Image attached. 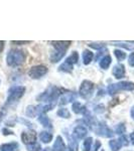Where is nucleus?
Instances as JSON below:
<instances>
[{
    "instance_id": "34",
    "label": "nucleus",
    "mask_w": 134,
    "mask_h": 151,
    "mask_svg": "<svg viewBox=\"0 0 134 151\" xmlns=\"http://www.w3.org/2000/svg\"><path fill=\"white\" fill-rule=\"evenodd\" d=\"M3 47H4V41H0V52L3 50Z\"/></svg>"
},
{
    "instance_id": "17",
    "label": "nucleus",
    "mask_w": 134,
    "mask_h": 151,
    "mask_svg": "<svg viewBox=\"0 0 134 151\" xmlns=\"http://www.w3.org/2000/svg\"><path fill=\"white\" fill-rule=\"evenodd\" d=\"M93 58H94V53L90 52V50H85L83 52V60H84L85 65H89L93 60Z\"/></svg>"
},
{
    "instance_id": "30",
    "label": "nucleus",
    "mask_w": 134,
    "mask_h": 151,
    "mask_svg": "<svg viewBox=\"0 0 134 151\" xmlns=\"http://www.w3.org/2000/svg\"><path fill=\"white\" fill-rule=\"evenodd\" d=\"M89 47L95 48V50H101L104 47V45H99V43H90Z\"/></svg>"
},
{
    "instance_id": "38",
    "label": "nucleus",
    "mask_w": 134,
    "mask_h": 151,
    "mask_svg": "<svg viewBox=\"0 0 134 151\" xmlns=\"http://www.w3.org/2000/svg\"><path fill=\"white\" fill-rule=\"evenodd\" d=\"M43 151H50V150H48V148H45V149L43 150Z\"/></svg>"
},
{
    "instance_id": "5",
    "label": "nucleus",
    "mask_w": 134,
    "mask_h": 151,
    "mask_svg": "<svg viewBox=\"0 0 134 151\" xmlns=\"http://www.w3.org/2000/svg\"><path fill=\"white\" fill-rule=\"evenodd\" d=\"M94 91V84L90 81H84L82 83L81 87H80L79 94L82 98L84 99H89L90 97L93 95Z\"/></svg>"
},
{
    "instance_id": "14",
    "label": "nucleus",
    "mask_w": 134,
    "mask_h": 151,
    "mask_svg": "<svg viewBox=\"0 0 134 151\" xmlns=\"http://www.w3.org/2000/svg\"><path fill=\"white\" fill-rule=\"evenodd\" d=\"M18 147L19 146L16 142H11V143H6V144L1 145L0 150L1 151H17Z\"/></svg>"
},
{
    "instance_id": "22",
    "label": "nucleus",
    "mask_w": 134,
    "mask_h": 151,
    "mask_svg": "<svg viewBox=\"0 0 134 151\" xmlns=\"http://www.w3.org/2000/svg\"><path fill=\"white\" fill-rule=\"evenodd\" d=\"M109 146H110L112 151H119L121 146H122V143H121L120 140H111L109 142Z\"/></svg>"
},
{
    "instance_id": "19",
    "label": "nucleus",
    "mask_w": 134,
    "mask_h": 151,
    "mask_svg": "<svg viewBox=\"0 0 134 151\" xmlns=\"http://www.w3.org/2000/svg\"><path fill=\"white\" fill-rule=\"evenodd\" d=\"M40 140L43 141V143H48V142H50V141H52L53 135L50 132L43 131V132H40Z\"/></svg>"
},
{
    "instance_id": "36",
    "label": "nucleus",
    "mask_w": 134,
    "mask_h": 151,
    "mask_svg": "<svg viewBox=\"0 0 134 151\" xmlns=\"http://www.w3.org/2000/svg\"><path fill=\"white\" fill-rule=\"evenodd\" d=\"M3 132H4V135H7V134H11L12 132H10V131H8L7 129H3Z\"/></svg>"
},
{
    "instance_id": "13",
    "label": "nucleus",
    "mask_w": 134,
    "mask_h": 151,
    "mask_svg": "<svg viewBox=\"0 0 134 151\" xmlns=\"http://www.w3.org/2000/svg\"><path fill=\"white\" fill-rule=\"evenodd\" d=\"M75 99V94L70 93V92H67V93H64L62 95V98H61V105H66L70 102L74 101Z\"/></svg>"
},
{
    "instance_id": "15",
    "label": "nucleus",
    "mask_w": 134,
    "mask_h": 151,
    "mask_svg": "<svg viewBox=\"0 0 134 151\" xmlns=\"http://www.w3.org/2000/svg\"><path fill=\"white\" fill-rule=\"evenodd\" d=\"M72 109L76 114H85L87 112L86 107H84L81 103H79V102H76V103L73 104Z\"/></svg>"
},
{
    "instance_id": "31",
    "label": "nucleus",
    "mask_w": 134,
    "mask_h": 151,
    "mask_svg": "<svg viewBox=\"0 0 134 151\" xmlns=\"http://www.w3.org/2000/svg\"><path fill=\"white\" fill-rule=\"evenodd\" d=\"M128 63H129V65H130L131 67H134V52H132L130 55H129Z\"/></svg>"
},
{
    "instance_id": "32",
    "label": "nucleus",
    "mask_w": 134,
    "mask_h": 151,
    "mask_svg": "<svg viewBox=\"0 0 134 151\" xmlns=\"http://www.w3.org/2000/svg\"><path fill=\"white\" fill-rule=\"evenodd\" d=\"M100 146H101V143H100V141L96 140V141H95V146L93 147V151H97V150L99 149Z\"/></svg>"
},
{
    "instance_id": "2",
    "label": "nucleus",
    "mask_w": 134,
    "mask_h": 151,
    "mask_svg": "<svg viewBox=\"0 0 134 151\" xmlns=\"http://www.w3.org/2000/svg\"><path fill=\"white\" fill-rule=\"evenodd\" d=\"M62 93V90L58 89L57 87H50L47 91L43 94H41L40 97H38V100L43 102H47L48 104H55L53 102H55L58 100V97L61 96Z\"/></svg>"
},
{
    "instance_id": "35",
    "label": "nucleus",
    "mask_w": 134,
    "mask_h": 151,
    "mask_svg": "<svg viewBox=\"0 0 134 151\" xmlns=\"http://www.w3.org/2000/svg\"><path fill=\"white\" fill-rule=\"evenodd\" d=\"M130 139H131V142H132V144L134 145V132H133V133H131V135H130Z\"/></svg>"
},
{
    "instance_id": "27",
    "label": "nucleus",
    "mask_w": 134,
    "mask_h": 151,
    "mask_svg": "<svg viewBox=\"0 0 134 151\" xmlns=\"http://www.w3.org/2000/svg\"><path fill=\"white\" fill-rule=\"evenodd\" d=\"M72 69H73V65H70V64H68V63H66V62L60 67L61 70H63V72H68V73L72 72Z\"/></svg>"
},
{
    "instance_id": "6",
    "label": "nucleus",
    "mask_w": 134,
    "mask_h": 151,
    "mask_svg": "<svg viewBox=\"0 0 134 151\" xmlns=\"http://www.w3.org/2000/svg\"><path fill=\"white\" fill-rule=\"evenodd\" d=\"M48 73V68L45 65H35L32 67L28 72V75L32 79H40L43 76H45Z\"/></svg>"
},
{
    "instance_id": "11",
    "label": "nucleus",
    "mask_w": 134,
    "mask_h": 151,
    "mask_svg": "<svg viewBox=\"0 0 134 151\" xmlns=\"http://www.w3.org/2000/svg\"><path fill=\"white\" fill-rule=\"evenodd\" d=\"M53 151H66V145L61 136H58L53 145Z\"/></svg>"
},
{
    "instance_id": "4",
    "label": "nucleus",
    "mask_w": 134,
    "mask_h": 151,
    "mask_svg": "<svg viewBox=\"0 0 134 151\" xmlns=\"http://www.w3.org/2000/svg\"><path fill=\"white\" fill-rule=\"evenodd\" d=\"M134 90V84L130 82H121L118 84H113L108 87V92L110 95H114L119 91H131Z\"/></svg>"
},
{
    "instance_id": "16",
    "label": "nucleus",
    "mask_w": 134,
    "mask_h": 151,
    "mask_svg": "<svg viewBox=\"0 0 134 151\" xmlns=\"http://www.w3.org/2000/svg\"><path fill=\"white\" fill-rule=\"evenodd\" d=\"M38 121L43 124V126L48 128H52V122L50 120L48 119V117L45 115V114H40V117H38Z\"/></svg>"
},
{
    "instance_id": "28",
    "label": "nucleus",
    "mask_w": 134,
    "mask_h": 151,
    "mask_svg": "<svg viewBox=\"0 0 134 151\" xmlns=\"http://www.w3.org/2000/svg\"><path fill=\"white\" fill-rule=\"evenodd\" d=\"M27 150L28 151H40V145L37 143H33V144L27 145Z\"/></svg>"
},
{
    "instance_id": "18",
    "label": "nucleus",
    "mask_w": 134,
    "mask_h": 151,
    "mask_svg": "<svg viewBox=\"0 0 134 151\" xmlns=\"http://www.w3.org/2000/svg\"><path fill=\"white\" fill-rule=\"evenodd\" d=\"M111 62H112V58L110 55H105V57L101 60V62H100V67L104 70H107L109 68V65H110Z\"/></svg>"
},
{
    "instance_id": "21",
    "label": "nucleus",
    "mask_w": 134,
    "mask_h": 151,
    "mask_svg": "<svg viewBox=\"0 0 134 151\" xmlns=\"http://www.w3.org/2000/svg\"><path fill=\"white\" fill-rule=\"evenodd\" d=\"M78 60H79V55H78V52H73L72 55L66 60V63H68V64L73 65L74 64H77Z\"/></svg>"
},
{
    "instance_id": "9",
    "label": "nucleus",
    "mask_w": 134,
    "mask_h": 151,
    "mask_svg": "<svg viewBox=\"0 0 134 151\" xmlns=\"http://www.w3.org/2000/svg\"><path fill=\"white\" fill-rule=\"evenodd\" d=\"M96 133L100 136H103V137H112L114 135V133L109 129L105 124H100L97 125L96 129H95Z\"/></svg>"
},
{
    "instance_id": "24",
    "label": "nucleus",
    "mask_w": 134,
    "mask_h": 151,
    "mask_svg": "<svg viewBox=\"0 0 134 151\" xmlns=\"http://www.w3.org/2000/svg\"><path fill=\"white\" fill-rule=\"evenodd\" d=\"M114 53H115V57L117 58V60H120V62H122V60H124L126 58V52H124L123 50H116L115 52H114Z\"/></svg>"
},
{
    "instance_id": "25",
    "label": "nucleus",
    "mask_w": 134,
    "mask_h": 151,
    "mask_svg": "<svg viewBox=\"0 0 134 151\" xmlns=\"http://www.w3.org/2000/svg\"><path fill=\"white\" fill-rule=\"evenodd\" d=\"M58 115L60 117H63V118H70L71 117L69 110L66 108H61L60 110L58 111Z\"/></svg>"
},
{
    "instance_id": "23",
    "label": "nucleus",
    "mask_w": 134,
    "mask_h": 151,
    "mask_svg": "<svg viewBox=\"0 0 134 151\" xmlns=\"http://www.w3.org/2000/svg\"><path fill=\"white\" fill-rule=\"evenodd\" d=\"M26 115L28 117H31V118H33V117H35L37 115V111H36V106H29L27 108V110H26Z\"/></svg>"
},
{
    "instance_id": "7",
    "label": "nucleus",
    "mask_w": 134,
    "mask_h": 151,
    "mask_svg": "<svg viewBox=\"0 0 134 151\" xmlns=\"http://www.w3.org/2000/svg\"><path fill=\"white\" fill-rule=\"evenodd\" d=\"M21 140L24 144L29 145L35 143L36 140V133L35 131H27V132H23L21 134Z\"/></svg>"
},
{
    "instance_id": "10",
    "label": "nucleus",
    "mask_w": 134,
    "mask_h": 151,
    "mask_svg": "<svg viewBox=\"0 0 134 151\" xmlns=\"http://www.w3.org/2000/svg\"><path fill=\"white\" fill-rule=\"evenodd\" d=\"M112 74H113L114 77L116 79H122L125 76V69H124L123 65H117L113 68V70H112Z\"/></svg>"
},
{
    "instance_id": "12",
    "label": "nucleus",
    "mask_w": 134,
    "mask_h": 151,
    "mask_svg": "<svg viewBox=\"0 0 134 151\" xmlns=\"http://www.w3.org/2000/svg\"><path fill=\"white\" fill-rule=\"evenodd\" d=\"M53 47H55V50H60V52H65L70 47L71 41H53Z\"/></svg>"
},
{
    "instance_id": "33",
    "label": "nucleus",
    "mask_w": 134,
    "mask_h": 151,
    "mask_svg": "<svg viewBox=\"0 0 134 151\" xmlns=\"http://www.w3.org/2000/svg\"><path fill=\"white\" fill-rule=\"evenodd\" d=\"M12 43H15V45H24V43H29V41H12Z\"/></svg>"
},
{
    "instance_id": "20",
    "label": "nucleus",
    "mask_w": 134,
    "mask_h": 151,
    "mask_svg": "<svg viewBox=\"0 0 134 151\" xmlns=\"http://www.w3.org/2000/svg\"><path fill=\"white\" fill-rule=\"evenodd\" d=\"M66 55L65 52H60V50H55V52L52 55V57H50V60H52L53 63H58V60H61L64 55Z\"/></svg>"
},
{
    "instance_id": "1",
    "label": "nucleus",
    "mask_w": 134,
    "mask_h": 151,
    "mask_svg": "<svg viewBox=\"0 0 134 151\" xmlns=\"http://www.w3.org/2000/svg\"><path fill=\"white\" fill-rule=\"evenodd\" d=\"M7 64L10 67H17L23 64L24 60H25V52L22 50H10L7 55Z\"/></svg>"
},
{
    "instance_id": "37",
    "label": "nucleus",
    "mask_w": 134,
    "mask_h": 151,
    "mask_svg": "<svg viewBox=\"0 0 134 151\" xmlns=\"http://www.w3.org/2000/svg\"><path fill=\"white\" fill-rule=\"evenodd\" d=\"M131 116H132V118L134 119V108L131 110Z\"/></svg>"
},
{
    "instance_id": "29",
    "label": "nucleus",
    "mask_w": 134,
    "mask_h": 151,
    "mask_svg": "<svg viewBox=\"0 0 134 151\" xmlns=\"http://www.w3.org/2000/svg\"><path fill=\"white\" fill-rule=\"evenodd\" d=\"M116 133L117 134H122L125 132V126L123 125V124H119L118 126L116 127Z\"/></svg>"
},
{
    "instance_id": "8",
    "label": "nucleus",
    "mask_w": 134,
    "mask_h": 151,
    "mask_svg": "<svg viewBox=\"0 0 134 151\" xmlns=\"http://www.w3.org/2000/svg\"><path fill=\"white\" fill-rule=\"evenodd\" d=\"M88 130L86 128V126L84 125H78L74 129V133H73V137L75 138V140H79L83 139L85 136L87 135Z\"/></svg>"
},
{
    "instance_id": "26",
    "label": "nucleus",
    "mask_w": 134,
    "mask_h": 151,
    "mask_svg": "<svg viewBox=\"0 0 134 151\" xmlns=\"http://www.w3.org/2000/svg\"><path fill=\"white\" fill-rule=\"evenodd\" d=\"M92 143H93V139H92L91 137L87 138V139L84 141V149H83V151H90L91 150Z\"/></svg>"
},
{
    "instance_id": "3",
    "label": "nucleus",
    "mask_w": 134,
    "mask_h": 151,
    "mask_svg": "<svg viewBox=\"0 0 134 151\" xmlns=\"http://www.w3.org/2000/svg\"><path fill=\"white\" fill-rule=\"evenodd\" d=\"M24 92H25V88L21 86H15L12 87L9 90L8 98H7V104H12L14 102H17L21 97L23 96Z\"/></svg>"
}]
</instances>
